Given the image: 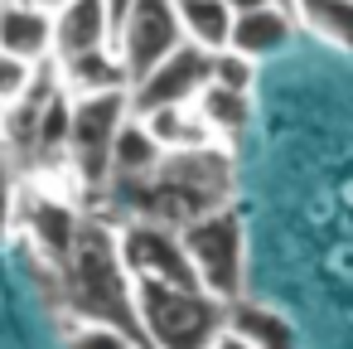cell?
<instances>
[{"mask_svg": "<svg viewBox=\"0 0 353 349\" xmlns=\"http://www.w3.org/2000/svg\"><path fill=\"white\" fill-rule=\"evenodd\" d=\"M117 49V10L112 0H59L54 6V59H78Z\"/></svg>", "mask_w": 353, "mask_h": 349, "instance_id": "ba28073f", "label": "cell"}, {"mask_svg": "<svg viewBox=\"0 0 353 349\" xmlns=\"http://www.w3.org/2000/svg\"><path fill=\"white\" fill-rule=\"evenodd\" d=\"M136 117L150 126V136L160 141V151H165V155H174V151H203V146H223V141L213 136L208 117L199 112V102L150 107V112H136Z\"/></svg>", "mask_w": 353, "mask_h": 349, "instance_id": "8fae6325", "label": "cell"}, {"mask_svg": "<svg viewBox=\"0 0 353 349\" xmlns=\"http://www.w3.org/2000/svg\"><path fill=\"white\" fill-rule=\"evenodd\" d=\"M184 233V247H189V262L199 272V286L208 296H218L223 305H232L247 286V233H242V218L232 204L194 218L179 228Z\"/></svg>", "mask_w": 353, "mask_h": 349, "instance_id": "277c9868", "label": "cell"}, {"mask_svg": "<svg viewBox=\"0 0 353 349\" xmlns=\"http://www.w3.org/2000/svg\"><path fill=\"white\" fill-rule=\"evenodd\" d=\"M199 112L208 117L213 136L228 146V141H237V136L247 131V122H252V93H232V88L208 83V88L199 93Z\"/></svg>", "mask_w": 353, "mask_h": 349, "instance_id": "e0dca14e", "label": "cell"}, {"mask_svg": "<svg viewBox=\"0 0 353 349\" xmlns=\"http://www.w3.org/2000/svg\"><path fill=\"white\" fill-rule=\"evenodd\" d=\"M107 194H117L112 204L126 218H155V223L184 228L232 199V160H228V146L174 151L145 180H112Z\"/></svg>", "mask_w": 353, "mask_h": 349, "instance_id": "6da1fadb", "label": "cell"}, {"mask_svg": "<svg viewBox=\"0 0 353 349\" xmlns=\"http://www.w3.org/2000/svg\"><path fill=\"white\" fill-rule=\"evenodd\" d=\"M179 6V25H184V39L208 49V54H223L232 44V6L228 0H174Z\"/></svg>", "mask_w": 353, "mask_h": 349, "instance_id": "9a60e30c", "label": "cell"}, {"mask_svg": "<svg viewBox=\"0 0 353 349\" xmlns=\"http://www.w3.org/2000/svg\"><path fill=\"white\" fill-rule=\"evenodd\" d=\"M290 15L300 30L353 59V0H290Z\"/></svg>", "mask_w": 353, "mask_h": 349, "instance_id": "5bb4252c", "label": "cell"}, {"mask_svg": "<svg viewBox=\"0 0 353 349\" xmlns=\"http://www.w3.org/2000/svg\"><path fill=\"white\" fill-rule=\"evenodd\" d=\"M126 6H131V0H112V10H117V15H121V10H126Z\"/></svg>", "mask_w": 353, "mask_h": 349, "instance_id": "603a6c76", "label": "cell"}, {"mask_svg": "<svg viewBox=\"0 0 353 349\" xmlns=\"http://www.w3.org/2000/svg\"><path fill=\"white\" fill-rule=\"evenodd\" d=\"M68 349H150V344H141L136 334H126L117 325H102V320H73Z\"/></svg>", "mask_w": 353, "mask_h": 349, "instance_id": "ac0fdd59", "label": "cell"}, {"mask_svg": "<svg viewBox=\"0 0 353 349\" xmlns=\"http://www.w3.org/2000/svg\"><path fill=\"white\" fill-rule=\"evenodd\" d=\"M290 35H295L290 6H261V10H242L232 20V44L228 49H237V54H247V59L261 64V59L281 54L290 44Z\"/></svg>", "mask_w": 353, "mask_h": 349, "instance_id": "7c38bea8", "label": "cell"}, {"mask_svg": "<svg viewBox=\"0 0 353 349\" xmlns=\"http://www.w3.org/2000/svg\"><path fill=\"white\" fill-rule=\"evenodd\" d=\"M0 54L20 64H54V6L0 0Z\"/></svg>", "mask_w": 353, "mask_h": 349, "instance_id": "9c48e42d", "label": "cell"}, {"mask_svg": "<svg viewBox=\"0 0 353 349\" xmlns=\"http://www.w3.org/2000/svg\"><path fill=\"white\" fill-rule=\"evenodd\" d=\"M252 78H256V59H247V54H237V49L213 54V83H218V88L252 93Z\"/></svg>", "mask_w": 353, "mask_h": 349, "instance_id": "ffe728a7", "label": "cell"}, {"mask_svg": "<svg viewBox=\"0 0 353 349\" xmlns=\"http://www.w3.org/2000/svg\"><path fill=\"white\" fill-rule=\"evenodd\" d=\"M54 276H59V291H63V305L73 310V320H102V325H117V330L136 334L141 344H150L141 310H136V276L121 262L117 228L83 218L73 252L54 267Z\"/></svg>", "mask_w": 353, "mask_h": 349, "instance_id": "7a4b0ae2", "label": "cell"}, {"mask_svg": "<svg viewBox=\"0 0 353 349\" xmlns=\"http://www.w3.org/2000/svg\"><path fill=\"white\" fill-rule=\"evenodd\" d=\"M39 68H44V64H39ZM39 68H34V64H20V59H10V54H0V117H6V112L34 88Z\"/></svg>", "mask_w": 353, "mask_h": 349, "instance_id": "d6986e66", "label": "cell"}, {"mask_svg": "<svg viewBox=\"0 0 353 349\" xmlns=\"http://www.w3.org/2000/svg\"><path fill=\"white\" fill-rule=\"evenodd\" d=\"M213 349H252V344H247L242 334H232V330H223V334L213 339Z\"/></svg>", "mask_w": 353, "mask_h": 349, "instance_id": "44dd1931", "label": "cell"}, {"mask_svg": "<svg viewBox=\"0 0 353 349\" xmlns=\"http://www.w3.org/2000/svg\"><path fill=\"white\" fill-rule=\"evenodd\" d=\"M165 160L160 141L150 136V126L131 112L126 126L117 131V146H112V180H145L155 165Z\"/></svg>", "mask_w": 353, "mask_h": 349, "instance_id": "2e32d148", "label": "cell"}, {"mask_svg": "<svg viewBox=\"0 0 353 349\" xmlns=\"http://www.w3.org/2000/svg\"><path fill=\"white\" fill-rule=\"evenodd\" d=\"M34 6H59V0H34Z\"/></svg>", "mask_w": 353, "mask_h": 349, "instance_id": "cb8c5ba5", "label": "cell"}, {"mask_svg": "<svg viewBox=\"0 0 353 349\" xmlns=\"http://www.w3.org/2000/svg\"><path fill=\"white\" fill-rule=\"evenodd\" d=\"M213 83V54L199 44H179L170 59H160L136 88H131V107L150 112V107H174V102H199V93Z\"/></svg>", "mask_w": 353, "mask_h": 349, "instance_id": "52a82bcc", "label": "cell"}, {"mask_svg": "<svg viewBox=\"0 0 353 349\" xmlns=\"http://www.w3.org/2000/svg\"><path fill=\"white\" fill-rule=\"evenodd\" d=\"M228 330L242 334L252 349H295V325L281 310H271L261 301H247V296H237L228 305Z\"/></svg>", "mask_w": 353, "mask_h": 349, "instance_id": "4fadbf2b", "label": "cell"}, {"mask_svg": "<svg viewBox=\"0 0 353 349\" xmlns=\"http://www.w3.org/2000/svg\"><path fill=\"white\" fill-rule=\"evenodd\" d=\"M0 185H10V146H6V136H0Z\"/></svg>", "mask_w": 353, "mask_h": 349, "instance_id": "7402d4cb", "label": "cell"}, {"mask_svg": "<svg viewBox=\"0 0 353 349\" xmlns=\"http://www.w3.org/2000/svg\"><path fill=\"white\" fill-rule=\"evenodd\" d=\"M184 44V25H179V6L174 0H131L117 15V54L131 73V88L174 49Z\"/></svg>", "mask_w": 353, "mask_h": 349, "instance_id": "8992f818", "label": "cell"}, {"mask_svg": "<svg viewBox=\"0 0 353 349\" xmlns=\"http://www.w3.org/2000/svg\"><path fill=\"white\" fill-rule=\"evenodd\" d=\"M117 243H121V262H126V272H131L136 281H160V286L203 291L179 228L155 223V218H126V223L117 228Z\"/></svg>", "mask_w": 353, "mask_h": 349, "instance_id": "5b68a950", "label": "cell"}, {"mask_svg": "<svg viewBox=\"0 0 353 349\" xmlns=\"http://www.w3.org/2000/svg\"><path fill=\"white\" fill-rule=\"evenodd\" d=\"M136 310L150 349H213V339L228 330V305L189 286L136 281Z\"/></svg>", "mask_w": 353, "mask_h": 349, "instance_id": "3957f363", "label": "cell"}, {"mask_svg": "<svg viewBox=\"0 0 353 349\" xmlns=\"http://www.w3.org/2000/svg\"><path fill=\"white\" fill-rule=\"evenodd\" d=\"M59 83L68 97H92V93H131V73L121 64L117 49H97V54H78V59H54Z\"/></svg>", "mask_w": 353, "mask_h": 349, "instance_id": "30bf717a", "label": "cell"}]
</instances>
